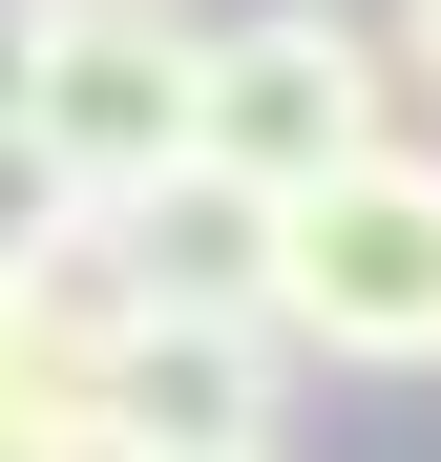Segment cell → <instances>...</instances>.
<instances>
[{
    "mask_svg": "<svg viewBox=\"0 0 441 462\" xmlns=\"http://www.w3.org/2000/svg\"><path fill=\"white\" fill-rule=\"evenodd\" d=\"M253 316L294 378H441V147H357V169L273 189Z\"/></svg>",
    "mask_w": 441,
    "mask_h": 462,
    "instance_id": "obj_1",
    "label": "cell"
},
{
    "mask_svg": "<svg viewBox=\"0 0 441 462\" xmlns=\"http://www.w3.org/2000/svg\"><path fill=\"white\" fill-rule=\"evenodd\" d=\"M357 147H420L357 0H232V22H189V169L316 189V169H357Z\"/></svg>",
    "mask_w": 441,
    "mask_h": 462,
    "instance_id": "obj_2",
    "label": "cell"
},
{
    "mask_svg": "<svg viewBox=\"0 0 441 462\" xmlns=\"http://www.w3.org/2000/svg\"><path fill=\"white\" fill-rule=\"evenodd\" d=\"M63 210H126L147 169H189V0H22V106Z\"/></svg>",
    "mask_w": 441,
    "mask_h": 462,
    "instance_id": "obj_3",
    "label": "cell"
},
{
    "mask_svg": "<svg viewBox=\"0 0 441 462\" xmlns=\"http://www.w3.org/2000/svg\"><path fill=\"white\" fill-rule=\"evenodd\" d=\"M273 420H294L273 316H106L85 462H273Z\"/></svg>",
    "mask_w": 441,
    "mask_h": 462,
    "instance_id": "obj_4",
    "label": "cell"
},
{
    "mask_svg": "<svg viewBox=\"0 0 441 462\" xmlns=\"http://www.w3.org/2000/svg\"><path fill=\"white\" fill-rule=\"evenodd\" d=\"M85 273L126 294V316H253V294H273V189L147 169L126 210H85Z\"/></svg>",
    "mask_w": 441,
    "mask_h": 462,
    "instance_id": "obj_5",
    "label": "cell"
},
{
    "mask_svg": "<svg viewBox=\"0 0 441 462\" xmlns=\"http://www.w3.org/2000/svg\"><path fill=\"white\" fill-rule=\"evenodd\" d=\"M379 63H400V106H441V0H379Z\"/></svg>",
    "mask_w": 441,
    "mask_h": 462,
    "instance_id": "obj_6",
    "label": "cell"
},
{
    "mask_svg": "<svg viewBox=\"0 0 441 462\" xmlns=\"http://www.w3.org/2000/svg\"><path fill=\"white\" fill-rule=\"evenodd\" d=\"M0 106H22V0H0Z\"/></svg>",
    "mask_w": 441,
    "mask_h": 462,
    "instance_id": "obj_7",
    "label": "cell"
}]
</instances>
